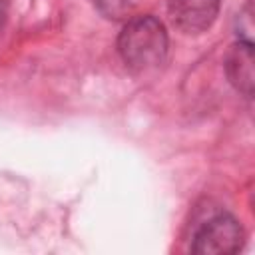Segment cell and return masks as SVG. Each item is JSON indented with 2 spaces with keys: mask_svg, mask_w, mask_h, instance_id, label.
Wrapping results in <instances>:
<instances>
[{
  "mask_svg": "<svg viewBox=\"0 0 255 255\" xmlns=\"http://www.w3.org/2000/svg\"><path fill=\"white\" fill-rule=\"evenodd\" d=\"M167 44V32L157 18L137 16L122 28L118 52L129 70L147 72L165 60Z\"/></svg>",
  "mask_w": 255,
  "mask_h": 255,
  "instance_id": "cell-1",
  "label": "cell"
},
{
  "mask_svg": "<svg viewBox=\"0 0 255 255\" xmlns=\"http://www.w3.org/2000/svg\"><path fill=\"white\" fill-rule=\"evenodd\" d=\"M243 243V227L233 215L219 213L207 219L193 235V253L199 255H231Z\"/></svg>",
  "mask_w": 255,
  "mask_h": 255,
  "instance_id": "cell-2",
  "label": "cell"
},
{
  "mask_svg": "<svg viewBox=\"0 0 255 255\" xmlns=\"http://www.w3.org/2000/svg\"><path fill=\"white\" fill-rule=\"evenodd\" d=\"M167 12L175 28L185 34H199L215 22L219 0H167Z\"/></svg>",
  "mask_w": 255,
  "mask_h": 255,
  "instance_id": "cell-3",
  "label": "cell"
},
{
  "mask_svg": "<svg viewBox=\"0 0 255 255\" xmlns=\"http://www.w3.org/2000/svg\"><path fill=\"white\" fill-rule=\"evenodd\" d=\"M253 44L239 40L233 44L225 56V74L231 82V86L243 94L245 98L253 96V84H255V68H253Z\"/></svg>",
  "mask_w": 255,
  "mask_h": 255,
  "instance_id": "cell-4",
  "label": "cell"
},
{
  "mask_svg": "<svg viewBox=\"0 0 255 255\" xmlns=\"http://www.w3.org/2000/svg\"><path fill=\"white\" fill-rule=\"evenodd\" d=\"M4 20H6V4H4V0H0V30L4 26Z\"/></svg>",
  "mask_w": 255,
  "mask_h": 255,
  "instance_id": "cell-5",
  "label": "cell"
}]
</instances>
